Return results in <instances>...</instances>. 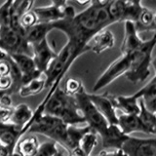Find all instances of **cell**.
I'll return each mask as SVG.
<instances>
[{"instance_id": "28", "label": "cell", "mask_w": 156, "mask_h": 156, "mask_svg": "<svg viewBox=\"0 0 156 156\" xmlns=\"http://www.w3.org/2000/svg\"><path fill=\"white\" fill-rule=\"evenodd\" d=\"M11 4L6 1L0 5V27H11Z\"/></svg>"}, {"instance_id": "29", "label": "cell", "mask_w": 156, "mask_h": 156, "mask_svg": "<svg viewBox=\"0 0 156 156\" xmlns=\"http://www.w3.org/2000/svg\"><path fill=\"white\" fill-rule=\"evenodd\" d=\"M36 23H38V19L36 17L35 13H34L33 9L31 11L24 14L21 18V20H20V24H21V27L24 29V30L32 27L33 26H35Z\"/></svg>"}, {"instance_id": "19", "label": "cell", "mask_w": 156, "mask_h": 156, "mask_svg": "<svg viewBox=\"0 0 156 156\" xmlns=\"http://www.w3.org/2000/svg\"><path fill=\"white\" fill-rule=\"evenodd\" d=\"M118 126L121 131L127 136L134 132H143L145 133L143 124L138 115L136 114H123L118 116Z\"/></svg>"}, {"instance_id": "2", "label": "cell", "mask_w": 156, "mask_h": 156, "mask_svg": "<svg viewBox=\"0 0 156 156\" xmlns=\"http://www.w3.org/2000/svg\"><path fill=\"white\" fill-rule=\"evenodd\" d=\"M44 114L57 117L68 126L86 124L84 117L78 108L74 96L66 94L60 87H58L48 99Z\"/></svg>"}, {"instance_id": "23", "label": "cell", "mask_w": 156, "mask_h": 156, "mask_svg": "<svg viewBox=\"0 0 156 156\" xmlns=\"http://www.w3.org/2000/svg\"><path fill=\"white\" fill-rule=\"evenodd\" d=\"M135 24L138 32L143 31H156V26L154 23V14L147 8H144L139 20Z\"/></svg>"}, {"instance_id": "32", "label": "cell", "mask_w": 156, "mask_h": 156, "mask_svg": "<svg viewBox=\"0 0 156 156\" xmlns=\"http://www.w3.org/2000/svg\"><path fill=\"white\" fill-rule=\"evenodd\" d=\"M12 86H13V80L10 75L0 77V90L7 91L9 93Z\"/></svg>"}, {"instance_id": "16", "label": "cell", "mask_w": 156, "mask_h": 156, "mask_svg": "<svg viewBox=\"0 0 156 156\" xmlns=\"http://www.w3.org/2000/svg\"><path fill=\"white\" fill-rule=\"evenodd\" d=\"M115 109H120L123 114H136L140 112L139 100L134 95L131 96H112L107 94Z\"/></svg>"}, {"instance_id": "24", "label": "cell", "mask_w": 156, "mask_h": 156, "mask_svg": "<svg viewBox=\"0 0 156 156\" xmlns=\"http://www.w3.org/2000/svg\"><path fill=\"white\" fill-rule=\"evenodd\" d=\"M139 102H140V112L138 116L140 120V123L144 126L145 134H152L156 124V114L146 108L144 102L141 99L139 100Z\"/></svg>"}, {"instance_id": "4", "label": "cell", "mask_w": 156, "mask_h": 156, "mask_svg": "<svg viewBox=\"0 0 156 156\" xmlns=\"http://www.w3.org/2000/svg\"><path fill=\"white\" fill-rule=\"evenodd\" d=\"M67 128L68 125L61 119L51 115L43 114L31 120L27 133H35L45 136L66 149Z\"/></svg>"}, {"instance_id": "3", "label": "cell", "mask_w": 156, "mask_h": 156, "mask_svg": "<svg viewBox=\"0 0 156 156\" xmlns=\"http://www.w3.org/2000/svg\"><path fill=\"white\" fill-rule=\"evenodd\" d=\"M156 46V32L136 52L129 54L130 68L125 76L132 83L144 82L150 75L149 66L152 62V51Z\"/></svg>"}, {"instance_id": "11", "label": "cell", "mask_w": 156, "mask_h": 156, "mask_svg": "<svg viewBox=\"0 0 156 156\" xmlns=\"http://www.w3.org/2000/svg\"><path fill=\"white\" fill-rule=\"evenodd\" d=\"M9 57L12 58V61L19 68L20 72L22 73L23 86L28 84L29 82H31L34 79H38V78L44 76L42 72L37 70L32 57L27 55H13Z\"/></svg>"}, {"instance_id": "38", "label": "cell", "mask_w": 156, "mask_h": 156, "mask_svg": "<svg viewBox=\"0 0 156 156\" xmlns=\"http://www.w3.org/2000/svg\"><path fill=\"white\" fill-rule=\"evenodd\" d=\"M154 23H155V26H156V13L154 14Z\"/></svg>"}, {"instance_id": "39", "label": "cell", "mask_w": 156, "mask_h": 156, "mask_svg": "<svg viewBox=\"0 0 156 156\" xmlns=\"http://www.w3.org/2000/svg\"><path fill=\"white\" fill-rule=\"evenodd\" d=\"M67 156H70V154H69V153H68V154H67Z\"/></svg>"}, {"instance_id": "17", "label": "cell", "mask_w": 156, "mask_h": 156, "mask_svg": "<svg viewBox=\"0 0 156 156\" xmlns=\"http://www.w3.org/2000/svg\"><path fill=\"white\" fill-rule=\"evenodd\" d=\"M114 44L115 38L112 32L107 29H104L92 39V41L89 43V47L90 51L94 52L97 55H100L105 50L111 49Z\"/></svg>"}, {"instance_id": "12", "label": "cell", "mask_w": 156, "mask_h": 156, "mask_svg": "<svg viewBox=\"0 0 156 156\" xmlns=\"http://www.w3.org/2000/svg\"><path fill=\"white\" fill-rule=\"evenodd\" d=\"M22 132V129L9 122L0 123V144L6 146L12 156L15 155L16 146L23 136Z\"/></svg>"}, {"instance_id": "27", "label": "cell", "mask_w": 156, "mask_h": 156, "mask_svg": "<svg viewBox=\"0 0 156 156\" xmlns=\"http://www.w3.org/2000/svg\"><path fill=\"white\" fill-rule=\"evenodd\" d=\"M58 144L53 140H49L43 143L39 146L36 156H56L60 151Z\"/></svg>"}, {"instance_id": "6", "label": "cell", "mask_w": 156, "mask_h": 156, "mask_svg": "<svg viewBox=\"0 0 156 156\" xmlns=\"http://www.w3.org/2000/svg\"><path fill=\"white\" fill-rule=\"evenodd\" d=\"M0 50L7 56L32 57V47L26 39V30H16L11 27H0Z\"/></svg>"}, {"instance_id": "7", "label": "cell", "mask_w": 156, "mask_h": 156, "mask_svg": "<svg viewBox=\"0 0 156 156\" xmlns=\"http://www.w3.org/2000/svg\"><path fill=\"white\" fill-rule=\"evenodd\" d=\"M129 68H130L129 55H121L98 78L94 87H93V92H98L101 90L105 86L111 84L117 78H119L122 75H125L128 72Z\"/></svg>"}, {"instance_id": "5", "label": "cell", "mask_w": 156, "mask_h": 156, "mask_svg": "<svg viewBox=\"0 0 156 156\" xmlns=\"http://www.w3.org/2000/svg\"><path fill=\"white\" fill-rule=\"evenodd\" d=\"M74 98L78 108L86 121V125L89 126L93 131H95L101 139H104L108 132L109 124L93 105L89 98V94L85 91L84 87H81V89L74 95Z\"/></svg>"}, {"instance_id": "10", "label": "cell", "mask_w": 156, "mask_h": 156, "mask_svg": "<svg viewBox=\"0 0 156 156\" xmlns=\"http://www.w3.org/2000/svg\"><path fill=\"white\" fill-rule=\"evenodd\" d=\"M32 47V58L35 63L37 70L43 74L48 69L50 63L57 57V54L50 46L47 38L37 44H34Z\"/></svg>"}, {"instance_id": "21", "label": "cell", "mask_w": 156, "mask_h": 156, "mask_svg": "<svg viewBox=\"0 0 156 156\" xmlns=\"http://www.w3.org/2000/svg\"><path fill=\"white\" fill-rule=\"evenodd\" d=\"M92 129L89 126H68L67 128V140L66 150L67 152H70L73 149H75L79 145V141L83 138V136L90 132Z\"/></svg>"}, {"instance_id": "30", "label": "cell", "mask_w": 156, "mask_h": 156, "mask_svg": "<svg viewBox=\"0 0 156 156\" xmlns=\"http://www.w3.org/2000/svg\"><path fill=\"white\" fill-rule=\"evenodd\" d=\"M82 82L80 80L74 79V78H69L66 83V93L70 96H74L76 93L81 89Z\"/></svg>"}, {"instance_id": "8", "label": "cell", "mask_w": 156, "mask_h": 156, "mask_svg": "<svg viewBox=\"0 0 156 156\" xmlns=\"http://www.w3.org/2000/svg\"><path fill=\"white\" fill-rule=\"evenodd\" d=\"M74 8L68 6L66 1H52L50 5L34 8L33 11L38 19V23H53L65 19Z\"/></svg>"}, {"instance_id": "31", "label": "cell", "mask_w": 156, "mask_h": 156, "mask_svg": "<svg viewBox=\"0 0 156 156\" xmlns=\"http://www.w3.org/2000/svg\"><path fill=\"white\" fill-rule=\"evenodd\" d=\"M141 100L144 101V105L146 106V108L156 114V95L144 97Z\"/></svg>"}, {"instance_id": "25", "label": "cell", "mask_w": 156, "mask_h": 156, "mask_svg": "<svg viewBox=\"0 0 156 156\" xmlns=\"http://www.w3.org/2000/svg\"><path fill=\"white\" fill-rule=\"evenodd\" d=\"M45 84H46L45 77L34 79L31 82H29L28 84L23 86L21 89H20L19 94L23 98L37 95L41 91H43L44 89H45Z\"/></svg>"}, {"instance_id": "34", "label": "cell", "mask_w": 156, "mask_h": 156, "mask_svg": "<svg viewBox=\"0 0 156 156\" xmlns=\"http://www.w3.org/2000/svg\"><path fill=\"white\" fill-rule=\"evenodd\" d=\"M12 108H3L0 107V123L1 122H7L10 115H11Z\"/></svg>"}, {"instance_id": "35", "label": "cell", "mask_w": 156, "mask_h": 156, "mask_svg": "<svg viewBox=\"0 0 156 156\" xmlns=\"http://www.w3.org/2000/svg\"><path fill=\"white\" fill-rule=\"evenodd\" d=\"M6 94H9V93L7 91H3V90H0V102H1V100H2V98L6 95Z\"/></svg>"}, {"instance_id": "22", "label": "cell", "mask_w": 156, "mask_h": 156, "mask_svg": "<svg viewBox=\"0 0 156 156\" xmlns=\"http://www.w3.org/2000/svg\"><path fill=\"white\" fill-rule=\"evenodd\" d=\"M39 146H40V144L36 136H27V138L20 140L15 152H17L19 156H36Z\"/></svg>"}, {"instance_id": "36", "label": "cell", "mask_w": 156, "mask_h": 156, "mask_svg": "<svg viewBox=\"0 0 156 156\" xmlns=\"http://www.w3.org/2000/svg\"><path fill=\"white\" fill-rule=\"evenodd\" d=\"M8 56L5 54L4 52H2L1 50H0V61H2V60H4V58H6Z\"/></svg>"}, {"instance_id": "18", "label": "cell", "mask_w": 156, "mask_h": 156, "mask_svg": "<svg viewBox=\"0 0 156 156\" xmlns=\"http://www.w3.org/2000/svg\"><path fill=\"white\" fill-rule=\"evenodd\" d=\"M130 136L125 135L121 131L118 125H109V129L106 136L102 140L104 148H112V149H122V146L125 141L129 139Z\"/></svg>"}, {"instance_id": "14", "label": "cell", "mask_w": 156, "mask_h": 156, "mask_svg": "<svg viewBox=\"0 0 156 156\" xmlns=\"http://www.w3.org/2000/svg\"><path fill=\"white\" fill-rule=\"evenodd\" d=\"M33 112L34 111H32L27 105L20 104L12 108L11 115H10L7 122L22 129V135L23 136L26 133H27V130L30 127Z\"/></svg>"}, {"instance_id": "15", "label": "cell", "mask_w": 156, "mask_h": 156, "mask_svg": "<svg viewBox=\"0 0 156 156\" xmlns=\"http://www.w3.org/2000/svg\"><path fill=\"white\" fill-rule=\"evenodd\" d=\"M89 98L96 108L105 117L109 125H118V116L116 115L114 106L112 105L107 94H89Z\"/></svg>"}, {"instance_id": "37", "label": "cell", "mask_w": 156, "mask_h": 156, "mask_svg": "<svg viewBox=\"0 0 156 156\" xmlns=\"http://www.w3.org/2000/svg\"><path fill=\"white\" fill-rule=\"evenodd\" d=\"M63 149H65V148L62 147V146H61V149H60V151H58V153L56 156H65V153H63Z\"/></svg>"}, {"instance_id": "20", "label": "cell", "mask_w": 156, "mask_h": 156, "mask_svg": "<svg viewBox=\"0 0 156 156\" xmlns=\"http://www.w3.org/2000/svg\"><path fill=\"white\" fill-rule=\"evenodd\" d=\"M53 30L51 23H38L26 30V39L29 45H34L47 38L48 33Z\"/></svg>"}, {"instance_id": "33", "label": "cell", "mask_w": 156, "mask_h": 156, "mask_svg": "<svg viewBox=\"0 0 156 156\" xmlns=\"http://www.w3.org/2000/svg\"><path fill=\"white\" fill-rule=\"evenodd\" d=\"M98 156H128L123 149H113V150H102Z\"/></svg>"}, {"instance_id": "13", "label": "cell", "mask_w": 156, "mask_h": 156, "mask_svg": "<svg viewBox=\"0 0 156 156\" xmlns=\"http://www.w3.org/2000/svg\"><path fill=\"white\" fill-rule=\"evenodd\" d=\"M124 38L121 44V55H129L136 52V50L143 46L144 40H143L139 32L136 31V27L133 23L131 22H125L124 23Z\"/></svg>"}, {"instance_id": "26", "label": "cell", "mask_w": 156, "mask_h": 156, "mask_svg": "<svg viewBox=\"0 0 156 156\" xmlns=\"http://www.w3.org/2000/svg\"><path fill=\"white\" fill-rule=\"evenodd\" d=\"M98 135L95 131L91 130L87 134L83 136V138L79 141L78 148H80L86 156H90L93 149L98 144Z\"/></svg>"}, {"instance_id": "1", "label": "cell", "mask_w": 156, "mask_h": 156, "mask_svg": "<svg viewBox=\"0 0 156 156\" xmlns=\"http://www.w3.org/2000/svg\"><path fill=\"white\" fill-rule=\"evenodd\" d=\"M113 23L108 13V1H91L89 6L76 14L73 10L61 21L53 23V29L62 31L78 56L90 51L89 43L98 33Z\"/></svg>"}, {"instance_id": "9", "label": "cell", "mask_w": 156, "mask_h": 156, "mask_svg": "<svg viewBox=\"0 0 156 156\" xmlns=\"http://www.w3.org/2000/svg\"><path fill=\"white\" fill-rule=\"evenodd\" d=\"M122 149L128 156H156V138L138 139L130 136Z\"/></svg>"}]
</instances>
